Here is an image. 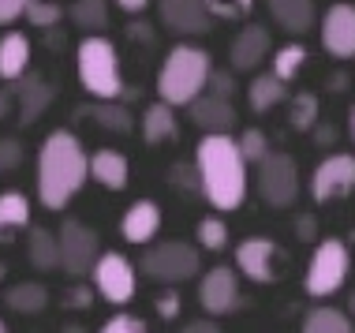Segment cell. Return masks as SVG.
I'll list each match as a JSON object with an SVG mask.
<instances>
[{
    "label": "cell",
    "instance_id": "obj_22",
    "mask_svg": "<svg viewBox=\"0 0 355 333\" xmlns=\"http://www.w3.org/2000/svg\"><path fill=\"white\" fill-rule=\"evenodd\" d=\"M26 259L34 270H56L60 266V236H53L42 225H31L26 228Z\"/></svg>",
    "mask_w": 355,
    "mask_h": 333
},
{
    "label": "cell",
    "instance_id": "obj_44",
    "mask_svg": "<svg viewBox=\"0 0 355 333\" xmlns=\"http://www.w3.org/2000/svg\"><path fill=\"white\" fill-rule=\"evenodd\" d=\"M333 139H337V131H333V123H318V128H314V142H318V146H329Z\"/></svg>",
    "mask_w": 355,
    "mask_h": 333
},
{
    "label": "cell",
    "instance_id": "obj_50",
    "mask_svg": "<svg viewBox=\"0 0 355 333\" xmlns=\"http://www.w3.org/2000/svg\"><path fill=\"white\" fill-rule=\"evenodd\" d=\"M0 333H8V326H4V318H0Z\"/></svg>",
    "mask_w": 355,
    "mask_h": 333
},
{
    "label": "cell",
    "instance_id": "obj_17",
    "mask_svg": "<svg viewBox=\"0 0 355 333\" xmlns=\"http://www.w3.org/2000/svg\"><path fill=\"white\" fill-rule=\"evenodd\" d=\"M157 228H161V206L153 203V198H139V203H131L128 214H123V221H120L123 240L139 244V247L150 244L153 236H157Z\"/></svg>",
    "mask_w": 355,
    "mask_h": 333
},
{
    "label": "cell",
    "instance_id": "obj_23",
    "mask_svg": "<svg viewBox=\"0 0 355 333\" xmlns=\"http://www.w3.org/2000/svg\"><path fill=\"white\" fill-rule=\"evenodd\" d=\"M142 139H146L150 146L180 139V123H176V112H172V105H165V101H153V105L142 112Z\"/></svg>",
    "mask_w": 355,
    "mask_h": 333
},
{
    "label": "cell",
    "instance_id": "obj_11",
    "mask_svg": "<svg viewBox=\"0 0 355 333\" xmlns=\"http://www.w3.org/2000/svg\"><path fill=\"white\" fill-rule=\"evenodd\" d=\"M236 270L254 284H273L281 273V247L270 236H247L236 244Z\"/></svg>",
    "mask_w": 355,
    "mask_h": 333
},
{
    "label": "cell",
    "instance_id": "obj_47",
    "mask_svg": "<svg viewBox=\"0 0 355 333\" xmlns=\"http://www.w3.org/2000/svg\"><path fill=\"white\" fill-rule=\"evenodd\" d=\"M344 83H348L344 75H333V79H329V90H344Z\"/></svg>",
    "mask_w": 355,
    "mask_h": 333
},
{
    "label": "cell",
    "instance_id": "obj_14",
    "mask_svg": "<svg viewBox=\"0 0 355 333\" xmlns=\"http://www.w3.org/2000/svg\"><path fill=\"white\" fill-rule=\"evenodd\" d=\"M322 45L337 60H352L355 56V4H333L322 19Z\"/></svg>",
    "mask_w": 355,
    "mask_h": 333
},
{
    "label": "cell",
    "instance_id": "obj_6",
    "mask_svg": "<svg viewBox=\"0 0 355 333\" xmlns=\"http://www.w3.org/2000/svg\"><path fill=\"white\" fill-rule=\"evenodd\" d=\"M202 270V259L198 251L184 240H168V244H157L142 255V273L157 284H180V281H191L195 273Z\"/></svg>",
    "mask_w": 355,
    "mask_h": 333
},
{
    "label": "cell",
    "instance_id": "obj_48",
    "mask_svg": "<svg viewBox=\"0 0 355 333\" xmlns=\"http://www.w3.org/2000/svg\"><path fill=\"white\" fill-rule=\"evenodd\" d=\"M348 311H352V315H355V292H352V300H348Z\"/></svg>",
    "mask_w": 355,
    "mask_h": 333
},
{
    "label": "cell",
    "instance_id": "obj_34",
    "mask_svg": "<svg viewBox=\"0 0 355 333\" xmlns=\"http://www.w3.org/2000/svg\"><path fill=\"white\" fill-rule=\"evenodd\" d=\"M60 19H64V8L56 4V0H31V4H26V23L42 26V31L56 26Z\"/></svg>",
    "mask_w": 355,
    "mask_h": 333
},
{
    "label": "cell",
    "instance_id": "obj_39",
    "mask_svg": "<svg viewBox=\"0 0 355 333\" xmlns=\"http://www.w3.org/2000/svg\"><path fill=\"white\" fill-rule=\"evenodd\" d=\"M19 161H23V146H19L15 139H0V169H4V173H12Z\"/></svg>",
    "mask_w": 355,
    "mask_h": 333
},
{
    "label": "cell",
    "instance_id": "obj_24",
    "mask_svg": "<svg viewBox=\"0 0 355 333\" xmlns=\"http://www.w3.org/2000/svg\"><path fill=\"white\" fill-rule=\"evenodd\" d=\"M23 228H31V198L23 191H4L0 195V244Z\"/></svg>",
    "mask_w": 355,
    "mask_h": 333
},
{
    "label": "cell",
    "instance_id": "obj_30",
    "mask_svg": "<svg viewBox=\"0 0 355 333\" xmlns=\"http://www.w3.org/2000/svg\"><path fill=\"white\" fill-rule=\"evenodd\" d=\"M71 19L83 31H101V26L109 23V0H75Z\"/></svg>",
    "mask_w": 355,
    "mask_h": 333
},
{
    "label": "cell",
    "instance_id": "obj_19",
    "mask_svg": "<svg viewBox=\"0 0 355 333\" xmlns=\"http://www.w3.org/2000/svg\"><path fill=\"white\" fill-rule=\"evenodd\" d=\"M90 176L98 180L101 187H109V191H123L128 180H131V165H128V157H123L120 150L101 146V150L90 154Z\"/></svg>",
    "mask_w": 355,
    "mask_h": 333
},
{
    "label": "cell",
    "instance_id": "obj_28",
    "mask_svg": "<svg viewBox=\"0 0 355 333\" xmlns=\"http://www.w3.org/2000/svg\"><path fill=\"white\" fill-rule=\"evenodd\" d=\"M303 333H355L352 318L337 307H314L311 315L303 318Z\"/></svg>",
    "mask_w": 355,
    "mask_h": 333
},
{
    "label": "cell",
    "instance_id": "obj_18",
    "mask_svg": "<svg viewBox=\"0 0 355 333\" xmlns=\"http://www.w3.org/2000/svg\"><path fill=\"white\" fill-rule=\"evenodd\" d=\"M49 101H53V87L42 75L26 71L23 79L15 83V105H19V120L23 123H34L45 109H49Z\"/></svg>",
    "mask_w": 355,
    "mask_h": 333
},
{
    "label": "cell",
    "instance_id": "obj_46",
    "mask_svg": "<svg viewBox=\"0 0 355 333\" xmlns=\"http://www.w3.org/2000/svg\"><path fill=\"white\" fill-rule=\"evenodd\" d=\"M71 303H83V307H86V303H90V292H86V289H71Z\"/></svg>",
    "mask_w": 355,
    "mask_h": 333
},
{
    "label": "cell",
    "instance_id": "obj_41",
    "mask_svg": "<svg viewBox=\"0 0 355 333\" xmlns=\"http://www.w3.org/2000/svg\"><path fill=\"white\" fill-rule=\"evenodd\" d=\"M157 315H161V318H176V315H180V296H176V292L157 296Z\"/></svg>",
    "mask_w": 355,
    "mask_h": 333
},
{
    "label": "cell",
    "instance_id": "obj_1",
    "mask_svg": "<svg viewBox=\"0 0 355 333\" xmlns=\"http://www.w3.org/2000/svg\"><path fill=\"white\" fill-rule=\"evenodd\" d=\"M90 180V154L68 128H56L45 135L37 150V203L45 210H64L83 184Z\"/></svg>",
    "mask_w": 355,
    "mask_h": 333
},
{
    "label": "cell",
    "instance_id": "obj_21",
    "mask_svg": "<svg viewBox=\"0 0 355 333\" xmlns=\"http://www.w3.org/2000/svg\"><path fill=\"white\" fill-rule=\"evenodd\" d=\"M266 8L288 34H306L314 26V0H266Z\"/></svg>",
    "mask_w": 355,
    "mask_h": 333
},
{
    "label": "cell",
    "instance_id": "obj_10",
    "mask_svg": "<svg viewBox=\"0 0 355 333\" xmlns=\"http://www.w3.org/2000/svg\"><path fill=\"white\" fill-rule=\"evenodd\" d=\"M135 266H131L123 255L116 251H105L98 266H94V292L105 300V303H131L135 300Z\"/></svg>",
    "mask_w": 355,
    "mask_h": 333
},
{
    "label": "cell",
    "instance_id": "obj_36",
    "mask_svg": "<svg viewBox=\"0 0 355 333\" xmlns=\"http://www.w3.org/2000/svg\"><path fill=\"white\" fill-rule=\"evenodd\" d=\"M214 19H243L254 8V0H206Z\"/></svg>",
    "mask_w": 355,
    "mask_h": 333
},
{
    "label": "cell",
    "instance_id": "obj_2",
    "mask_svg": "<svg viewBox=\"0 0 355 333\" xmlns=\"http://www.w3.org/2000/svg\"><path fill=\"white\" fill-rule=\"evenodd\" d=\"M195 165L202 176V195L220 214H232L247 203V157L232 135H206L195 150Z\"/></svg>",
    "mask_w": 355,
    "mask_h": 333
},
{
    "label": "cell",
    "instance_id": "obj_5",
    "mask_svg": "<svg viewBox=\"0 0 355 333\" xmlns=\"http://www.w3.org/2000/svg\"><path fill=\"white\" fill-rule=\"evenodd\" d=\"M348 270H352L348 244L337 240V236L318 240V244H314V251H311V262H306V273H303L306 296L325 300V296H333V292H340L344 281H348Z\"/></svg>",
    "mask_w": 355,
    "mask_h": 333
},
{
    "label": "cell",
    "instance_id": "obj_51",
    "mask_svg": "<svg viewBox=\"0 0 355 333\" xmlns=\"http://www.w3.org/2000/svg\"><path fill=\"white\" fill-rule=\"evenodd\" d=\"M0 173H4V169H0Z\"/></svg>",
    "mask_w": 355,
    "mask_h": 333
},
{
    "label": "cell",
    "instance_id": "obj_31",
    "mask_svg": "<svg viewBox=\"0 0 355 333\" xmlns=\"http://www.w3.org/2000/svg\"><path fill=\"white\" fill-rule=\"evenodd\" d=\"M303 64H306V49H303L300 42H295V45H284V49L273 53V75H277L281 83H292L295 75L303 71Z\"/></svg>",
    "mask_w": 355,
    "mask_h": 333
},
{
    "label": "cell",
    "instance_id": "obj_12",
    "mask_svg": "<svg viewBox=\"0 0 355 333\" xmlns=\"http://www.w3.org/2000/svg\"><path fill=\"white\" fill-rule=\"evenodd\" d=\"M198 303H202L209 315H228L239 303V270H232V266L206 270L202 284H198Z\"/></svg>",
    "mask_w": 355,
    "mask_h": 333
},
{
    "label": "cell",
    "instance_id": "obj_27",
    "mask_svg": "<svg viewBox=\"0 0 355 333\" xmlns=\"http://www.w3.org/2000/svg\"><path fill=\"white\" fill-rule=\"evenodd\" d=\"M4 300L12 311H19V315H42L45 303H49V289L37 284V281H19L4 292Z\"/></svg>",
    "mask_w": 355,
    "mask_h": 333
},
{
    "label": "cell",
    "instance_id": "obj_49",
    "mask_svg": "<svg viewBox=\"0 0 355 333\" xmlns=\"http://www.w3.org/2000/svg\"><path fill=\"white\" fill-rule=\"evenodd\" d=\"M352 139H355V105H352Z\"/></svg>",
    "mask_w": 355,
    "mask_h": 333
},
{
    "label": "cell",
    "instance_id": "obj_15",
    "mask_svg": "<svg viewBox=\"0 0 355 333\" xmlns=\"http://www.w3.org/2000/svg\"><path fill=\"white\" fill-rule=\"evenodd\" d=\"M270 53H273L270 31H266L262 23H247L243 31L232 37V45H228V64H232L236 71H254Z\"/></svg>",
    "mask_w": 355,
    "mask_h": 333
},
{
    "label": "cell",
    "instance_id": "obj_42",
    "mask_svg": "<svg viewBox=\"0 0 355 333\" xmlns=\"http://www.w3.org/2000/svg\"><path fill=\"white\" fill-rule=\"evenodd\" d=\"M295 236H300V240H306V244L318 236V225H314L311 214H300V217H295Z\"/></svg>",
    "mask_w": 355,
    "mask_h": 333
},
{
    "label": "cell",
    "instance_id": "obj_38",
    "mask_svg": "<svg viewBox=\"0 0 355 333\" xmlns=\"http://www.w3.org/2000/svg\"><path fill=\"white\" fill-rule=\"evenodd\" d=\"M206 94H217V98L232 101V98H236V79H232V71H217V68H214V75H209V87H206Z\"/></svg>",
    "mask_w": 355,
    "mask_h": 333
},
{
    "label": "cell",
    "instance_id": "obj_37",
    "mask_svg": "<svg viewBox=\"0 0 355 333\" xmlns=\"http://www.w3.org/2000/svg\"><path fill=\"white\" fill-rule=\"evenodd\" d=\"M98 333H150V326L142 318H135V315H112Z\"/></svg>",
    "mask_w": 355,
    "mask_h": 333
},
{
    "label": "cell",
    "instance_id": "obj_40",
    "mask_svg": "<svg viewBox=\"0 0 355 333\" xmlns=\"http://www.w3.org/2000/svg\"><path fill=\"white\" fill-rule=\"evenodd\" d=\"M26 4H31V0H0V26H8V23H15L19 15H26Z\"/></svg>",
    "mask_w": 355,
    "mask_h": 333
},
{
    "label": "cell",
    "instance_id": "obj_33",
    "mask_svg": "<svg viewBox=\"0 0 355 333\" xmlns=\"http://www.w3.org/2000/svg\"><path fill=\"white\" fill-rule=\"evenodd\" d=\"M239 150H243L247 165H262V161L273 154V150H270V139H266V131H258V128H247L243 135H239Z\"/></svg>",
    "mask_w": 355,
    "mask_h": 333
},
{
    "label": "cell",
    "instance_id": "obj_29",
    "mask_svg": "<svg viewBox=\"0 0 355 333\" xmlns=\"http://www.w3.org/2000/svg\"><path fill=\"white\" fill-rule=\"evenodd\" d=\"M288 123L295 131H314L318 128V94L300 90L292 101H288Z\"/></svg>",
    "mask_w": 355,
    "mask_h": 333
},
{
    "label": "cell",
    "instance_id": "obj_8",
    "mask_svg": "<svg viewBox=\"0 0 355 333\" xmlns=\"http://www.w3.org/2000/svg\"><path fill=\"white\" fill-rule=\"evenodd\" d=\"M60 270L71 273V278H83V273H94V266L101 259V244L98 232L83 221H64L60 225Z\"/></svg>",
    "mask_w": 355,
    "mask_h": 333
},
{
    "label": "cell",
    "instance_id": "obj_32",
    "mask_svg": "<svg viewBox=\"0 0 355 333\" xmlns=\"http://www.w3.org/2000/svg\"><path fill=\"white\" fill-rule=\"evenodd\" d=\"M198 244H202L206 251H225L228 247V225L220 221L217 214H206L202 221H198Z\"/></svg>",
    "mask_w": 355,
    "mask_h": 333
},
{
    "label": "cell",
    "instance_id": "obj_25",
    "mask_svg": "<svg viewBox=\"0 0 355 333\" xmlns=\"http://www.w3.org/2000/svg\"><path fill=\"white\" fill-rule=\"evenodd\" d=\"M79 117H90L98 128L105 131H116V135H128L131 128H135V120H131V109L123 105V101H94V105L79 109Z\"/></svg>",
    "mask_w": 355,
    "mask_h": 333
},
{
    "label": "cell",
    "instance_id": "obj_7",
    "mask_svg": "<svg viewBox=\"0 0 355 333\" xmlns=\"http://www.w3.org/2000/svg\"><path fill=\"white\" fill-rule=\"evenodd\" d=\"M258 195H262V203L273 206V210H288V206L300 198V169H295L292 154L273 150V154L258 165Z\"/></svg>",
    "mask_w": 355,
    "mask_h": 333
},
{
    "label": "cell",
    "instance_id": "obj_26",
    "mask_svg": "<svg viewBox=\"0 0 355 333\" xmlns=\"http://www.w3.org/2000/svg\"><path fill=\"white\" fill-rule=\"evenodd\" d=\"M281 101H288V90L273 71L254 75V79L247 83V105H251V112H270V109L281 105Z\"/></svg>",
    "mask_w": 355,
    "mask_h": 333
},
{
    "label": "cell",
    "instance_id": "obj_3",
    "mask_svg": "<svg viewBox=\"0 0 355 333\" xmlns=\"http://www.w3.org/2000/svg\"><path fill=\"white\" fill-rule=\"evenodd\" d=\"M209 75H214V60L206 49L198 45H176L157 71V98L165 105H191L195 98H202L209 87Z\"/></svg>",
    "mask_w": 355,
    "mask_h": 333
},
{
    "label": "cell",
    "instance_id": "obj_35",
    "mask_svg": "<svg viewBox=\"0 0 355 333\" xmlns=\"http://www.w3.org/2000/svg\"><path fill=\"white\" fill-rule=\"evenodd\" d=\"M168 184L176 187V191H184V195H202V176H198L195 161H191V165H176V169H172Z\"/></svg>",
    "mask_w": 355,
    "mask_h": 333
},
{
    "label": "cell",
    "instance_id": "obj_4",
    "mask_svg": "<svg viewBox=\"0 0 355 333\" xmlns=\"http://www.w3.org/2000/svg\"><path fill=\"white\" fill-rule=\"evenodd\" d=\"M75 68H79V83L86 94H94L98 101H120L123 98V68L120 53L109 37L90 34L75 49Z\"/></svg>",
    "mask_w": 355,
    "mask_h": 333
},
{
    "label": "cell",
    "instance_id": "obj_16",
    "mask_svg": "<svg viewBox=\"0 0 355 333\" xmlns=\"http://www.w3.org/2000/svg\"><path fill=\"white\" fill-rule=\"evenodd\" d=\"M187 109H191V120H195L206 135H228L239 120L232 101L217 98V94H202V98H195Z\"/></svg>",
    "mask_w": 355,
    "mask_h": 333
},
{
    "label": "cell",
    "instance_id": "obj_13",
    "mask_svg": "<svg viewBox=\"0 0 355 333\" xmlns=\"http://www.w3.org/2000/svg\"><path fill=\"white\" fill-rule=\"evenodd\" d=\"M157 19L165 31L195 37V34L209 31V19L214 15H209L206 0H157Z\"/></svg>",
    "mask_w": 355,
    "mask_h": 333
},
{
    "label": "cell",
    "instance_id": "obj_9",
    "mask_svg": "<svg viewBox=\"0 0 355 333\" xmlns=\"http://www.w3.org/2000/svg\"><path fill=\"white\" fill-rule=\"evenodd\" d=\"M355 191V157L352 154H329L318 161V169L311 173V198L318 206L348 198Z\"/></svg>",
    "mask_w": 355,
    "mask_h": 333
},
{
    "label": "cell",
    "instance_id": "obj_45",
    "mask_svg": "<svg viewBox=\"0 0 355 333\" xmlns=\"http://www.w3.org/2000/svg\"><path fill=\"white\" fill-rule=\"evenodd\" d=\"M146 4H150V0H116V8H120V12H128V15H139Z\"/></svg>",
    "mask_w": 355,
    "mask_h": 333
},
{
    "label": "cell",
    "instance_id": "obj_43",
    "mask_svg": "<svg viewBox=\"0 0 355 333\" xmlns=\"http://www.w3.org/2000/svg\"><path fill=\"white\" fill-rule=\"evenodd\" d=\"M176 333H220V326H217V322H202V318H198V322H187V326L176 330Z\"/></svg>",
    "mask_w": 355,
    "mask_h": 333
},
{
    "label": "cell",
    "instance_id": "obj_20",
    "mask_svg": "<svg viewBox=\"0 0 355 333\" xmlns=\"http://www.w3.org/2000/svg\"><path fill=\"white\" fill-rule=\"evenodd\" d=\"M26 71H31V37L19 31H8L0 37V79L15 87Z\"/></svg>",
    "mask_w": 355,
    "mask_h": 333
}]
</instances>
